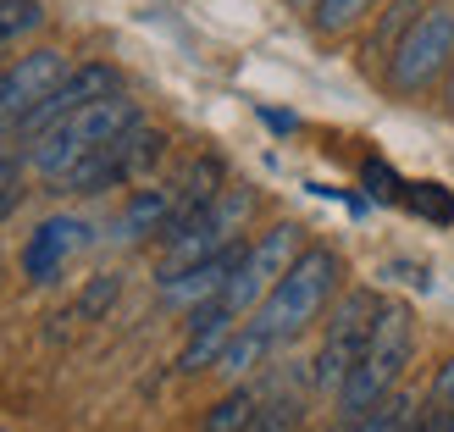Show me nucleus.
<instances>
[{
    "label": "nucleus",
    "instance_id": "1",
    "mask_svg": "<svg viewBox=\"0 0 454 432\" xmlns=\"http://www.w3.org/2000/svg\"><path fill=\"white\" fill-rule=\"evenodd\" d=\"M338 278H344V261H338L327 244H310V249H300V255L288 261V271L271 283V294L255 305L249 322H255L271 344H283V338L305 333L316 316H322V305L333 300Z\"/></svg>",
    "mask_w": 454,
    "mask_h": 432
},
{
    "label": "nucleus",
    "instance_id": "2",
    "mask_svg": "<svg viewBox=\"0 0 454 432\" xmlns=\"http://www.w3.org/2000/svg\"><path fill=\"white\" fill-rule=\"evenodd\" d=\"M411 350H416L411 310H404L399 300H382L377 322H372V338H366V355L355 360V372L344 377V389H338V416L355 421V416H366L372 405L388 399L399 372L411 366Z\"/></svg>",
    "mask_w": 454,
    "mask_h": 432
},
{
    "label": "nucleus",
    "instance_id": "3",
    "mask_svg": "<svg viewBox=\"0 0 454 432\" xmlns=\"http://www.w3.org/2000/svg\"><path fill=\"white\" fill-rule=\"evenodd\" d=\"M133 122H139V106H133L122 89H117V95H106V100H89L83 111H73V117L51 122L39 139H28L34 145L28 150V167L39 177H67L83 155H95L106 139H117V133L133 128Z\"/></svg>",
    "mask_w": 454,
    "mask_h": 432
},
{
    "label": "nucleus",
    "instance_id": "4",
    "mask_svg": "<svg viewBox=\"0 0 454 432\" xmlns=\"http://www.w3.org/2000/svg\"><path fill=\"white\" fill-rule=\"evenodd\" d=\"M161 150H167V133H155L145 122H133L122 128L117 139H106L95 155H83V161L61 177L73 194H106V189H122L133 184V177H145L155 161H161Z\"/></svg>",
    "mask_w": 454,
    "mask_h": 432
},
{
    "label": "nucleus",
    "instance_id": "5",
    "mask_svg": "<svg viewBox=\"0 0 454 432\" xmlns=\"http://www.w3.org/2000/svg\"><path fill=\"white\" fill-rule=\"evenodd\" d=\"M382 300L372 288H349L338 310L327 316V333H322V350H316V366H310V382L322 394H338L344 377L355 372V360L366 355V338H372V322H377Z\"/></svg>",
    "mask_w": 454,
    "mask_h": 432
},
{
    "label": "nucleus",
    "instance_id": "6",
    "mask_svg": "<svg viewBox=\"0 0 454 432\" xmlns=\"http://www.w3.org/2000/svg\"><path fill=\"white\" fill-rule=\"evenodd\" d=\"M249 211H255V194H249V189H222L211 206L184 227V233L161 244V278H177V271L211 261L216 249L239 244V227L249 222Z\"/></svg>",
    "mask_w": 454,
    "mask_h": 432
},
{
    "label": "nucleus",
    "instance_id": "7",
    "mask_svg": "<svg viewBox=\"0 0 454 432\" xmlns=\"http://www.w3.org/2000/svg\"><path fill=\"white\" fill-rule=\"evenodd\" d=\"M449 61H454V6H427V12H416L411 28H404L399 51L388 61V78H394V89L416 95V89H427Z\"/></svg>",
    "mask_w": 454,
    "mask_h": 432
},
{
    "label": "nucleus",
    "instance_id": "8",
    "mask_svg": "<svg viewBox=\"0 0 454 432\" xmlns=\"http://www.w3.org/2000/svg\"><path fill=\"white\" fill-rule=\"evenodd\" d=\"M300 255V227H271V233H261L255 244L244 249V261L233 266V278H227V288L216 294V300L233 310V316H249L266 294H271V283L288 271V261Z\"/></svg>",
    "mask_w": 454,
    "mask_h": 432
},
{
    "label": "nucleus",
    "instance_id": "9",
    "mask_svg": "<svg viewBox=\"0 0 454 432\" xmlns=\"http://www.w3.org/2000/svg\"><path fill=\"white\" fill-rule=\"evenodd\" d=\"M117 67H106V61H83V67H73V73H61L56 83H51V95H44L28 117L17 122V133L12 139H39L51 122H61V117H73V111H83L89 100H106V95H117Z\"/></svg>",
    "mask_w": 454,
    "mask_h": 432
},
{
    "label": "nucleus",
    "instance_id": "10",
    "mask_svg": "<svg viewBox=\"0 0 454 432\" xmlns=\"http://www.w3.org/2000/svg\"><path fill=\"white\" fill-rule=\"evenodd\" d=\"M61 73H67V56L61 51H34V56H22L17 67L0 73V139L17 133V122L28 117L44 95H51V83Z\"/></svg>",
    "mask_w": 454,
    "mask_h": 432
},
{
    "label": "nucleus",
    "instance_id": "11",
    "mask_svg": "<svg viewBox=\"0 0 454 432\" xmlns=\"http://www.w3.org/2000/svg\"><path fill=\"white\" fill-rule=\"evenodd\" d=\"M83 244H89V227L78 216H44L34 233H28V244H22V278L39 283V288L56 283L61 266L73 261Z\"/></svg>",
    "mask_w": 454,
    "mask_h": 432
},
{
    "label": "nucleus",
    "instance_id": "12",
    "mask_svg": "<svg viewBox=\"0 0 454 432\" xmlns=\"http://www.w3.org/2000/svg\"><path fill=\"white\" fill-rule=\"evenodd\" d=\"M244 239L239 244H227V249H216L211 261H200V266H189V271H177V278H161V300L167 305H206V300H216V294L227 288V278H233V266L244 261Z\"/></svg>",
    "mask_w": 454,
    "mask_h": 432
},
{
    "label": "nucleus",
    "instance_id": "13",
    "mask_svg": "<svg viewBox=\"0 0 454 432\" xmlns=\"http://www.w3.org/2000/svg\"><path fill=\"white\" fill-rule=\"evenodd\" d=\"M233 322L239 316L227 310L222 300H206V305H194V322H189V344H184V355H177V372H206V366H216V355H222V344L233 338Z\"/></svg>",
    "mask_w": 454,
    "mask_h": 432
},
{
    "label": "nucleus",
    "instance_id": "14",
    "mask_svg": "<svg viewBox=\"0 0 454 432\" xmlns=\"http://www.w3.org/2000/svg\"><path fill=\"white\" fill-rule=\"evenodd\" d=\"M172 211H177V189H139L128 200V211L117 216V233L122 244H133V239H161V227L172 222Z\"/></svg>",
    "mask_w": 454,
    "mask_h": 432
},
{
    "label": "nucleus",
    "instance_id": "15",
    "mask_svg": "<svg viewBox=\"0 0 454 432\" xmlns=\"http://www.w3.org/2000/svg\"><path fill=\"white\" fill-rule=\"evenodd\" d=\"M266 350H271V338L249 322V327H239L233 338L222 344V355H216V372L222 377H244V372H255L261 360H266Z\"/></svg>",
    "mask_w": 454,
    "mask_h": 432
},
{
    "label": "nucleus",
    "instance_id": "16",
    "mask_svg": "<svg viewBox=\"0 0 454 432\" xmlns=\"http://www.w3.org/2000/svg\"><path fill=\"white\" fill-rule=\"evenodd\" d=\"M411 421H416V399H411V394H388L382 405H372V411H366V416H355V421L338 416L333 432H404Z\"/></svg>",
    "mask_w": 454,
    "mask_h": 432
},
{
    "label": "nucleus",
    "instance_id": "17",
    "mask_svg": "<svg viewBox=\"0 0 454 432\" xmlns=\"http://www.w3.org/2000/svg\"><path fill=\"white\" fill-rule=\"evenodd\" d=\"M255 416H261V399L249 394V389H233L227 399H216L211 411H206L200 432H249V427H255Z\"/></svg>",
    "mask_w": 454,
    "mask_h": 432
},
{
    "label": "nucleus",
    "instance_id": "18",
    "mask_svg": "<svg viewBox=\"0 0 454 432\" xmlns=\"http://www.w3.org/2000/svg\"><path fill=\"white\" fill-rule=\"evenodd\" d=\"M416 0H399V6H388V17H382V28L366 39V56L372 61H394V51H399V39H404V28L416 22Z\"/></svg>",
    "mask_w": 454,
    "mask_h": 432
},
{
    "label": "nucleus",
    "instance_id": "19",
    "mask_svg": "<svg viewBox=\"0 0 454 432\" xmlns=\"http://www.w3.org/2000/svg\"><path fill=\"white\" fill-rule=\"evenodd\" d=\"M404 206L416 216H427V222H438V227L454 222V194L443 184H404Z\"/></svg>",
    "mask_w": 454,
    "mask_h": 432
},
{
    "label": "nucleus",
    "instance_id": "20",
    "mask_svg": "<svg viewBox=\"0 0 454 432\" xmlns=\"http://www.w3.org/2000/svg\"><path fill=\"white\" fill-rule=\"evenodd\" d=\"M39 22H44V6H39V0H0V44L28 39Z\"/></svg>",
    "mask_w": 454,
    "mask_h": 432
},
{
    "label": "nucleus",
    "instance_id": "21",
    "mask_svg": "<svg viewBox=\"0 0 454 432\" xmlns=\"http://www.w3.org/2000/svg\"><path fill=\"white\" fill-rule=\"evenodd\" d=\"M372 12V0H316V28L322 34H344Z\"/></svg>",
    "mask_w": 454,
    "mask_h": 432
},
{
    "label": "nucleus",
    "instance_id": "22",
    "mask_svg": "<svg viewBox=\"0 0 454 432\" xmlns=\"http://www.w3.org/2000/svg\"><path fill=\"white\" fill-rule=\"evenodd\" d=\"M117 294H122V278H111V271H100V278L95 283H89L83 294H78V316H83V322H95V316H106L111 305H117Z\"/></svg>",
    "mask_w": 454,
    "mask_h": 432
},
{
    "label": "nucleus",
    "instance_id": "23",
    "mask_svg": "<svg viewBox=\"0 0 454 432\" xmlns=\"http://www.w3.org/2000/svg\"><path fill=\"white\" fill-rule=\"evenodd\" d=\"M360 184H366L372 200H388V206H394V200H404V184H399V172L388 161H366V167H360Z\"/></svg>",
    "mask_w": 454,
    "mask_h": 432
},
{
    "label": "nucleus",
    "instance_id": "24",
    "mask_svg": "<svg viewBox=\"0 0 454 432\" xmlns=\"http://www.w3.org/2000/svg\"><path fill=\"white\" fill-rule=\"evenodd\" d=\"M22 206V161L17 155H0V222Z\"/></svg>",
    "mask_w": 454,
    "mask_h": 432
},
{
    "label": "nucleus",
    "instance_id": "25",
    "mask_svg": "<svg viewBox=\"0 0 454 432\" xmlns=\"http://www.w3.org/2000/svg\"><path fill=\"white\" fill-rule=\"evenodd\" d=\"M427 405H449L454 411V355L438 366V377H433V389H427Z\"/></svg>",
    "mask_w": 454,
    "mask_h": 432
},
{
    "label": "nucleus",
    "instance_id": "26",
    "mask_svg": "<svg viewBox=\"0 0 454 432\" xmlns=\"http://www.w3.org/2000/svg\"><path fill=\"white\" fill-rule=\"evenodd\" d=\"M261 117H266L271 128H283V133H294V128H300V122H294V117H283V111H261Z\"/></svg>",
    "mask_w": 454,
    "mask_h": 432
},
{
    "label": "nucleus",
    "instance_id": "27",
    "mask_svg": "<svg viewBox=\"0 0 454 432\" xmlns=\"http://www.w3.org/2000/svg\"><path fill=\"white\" fill-rule=\"evenodd\" d=\"M449 111H454V78H449Z\"/></svg>",
    "mask_w": 454,
    "mask_h": 432
},
{
    "label": "nucleus",
    "instance_id": "28",
    "mask_svg": "<svg viewBox=\"0 0 454 432\" xmlns=\"http://www.w3.org/2000/svg\"><path fill=\"white\" fill-rule=\"evenodd\" d=\"M294 6H310V12H316V0H294Z\"/></svg>",
    "mask_w": 454,
    "mask_h": 432
},
{
    "label": "nucleus",
    "instance_id": "29",
    "mask_svg": "<svg viewBox=\"0 0 454 432\" xmlns=\"http://www.w3.org/2000/svg\"><path fill=\"white\" fill-rule=\"evenodd\" d=\"M0 73H6V67H0Z\"/></svg>",
    "mask_w": 454,
    "mask_h": 432
}]
</instances>
